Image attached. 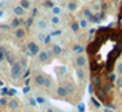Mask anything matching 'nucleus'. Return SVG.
<instances>
[{
    "label": "nucleus",
    "mask_w": 122,
    "mask_h": 112,
    "mask_svg": "<svg viewBox=\"0 0 122 112\" xmlns=\"http://www.w3.org/2000/svg\"><path fill=\"white\" fill-rule=\"evenodd\" d=\"M86 52L92 75L97 79L108 77L122 53V29L103 28L97 30Z\"/></svg>",
    "instance_id": "nucleus-1"
}]
</instances>
